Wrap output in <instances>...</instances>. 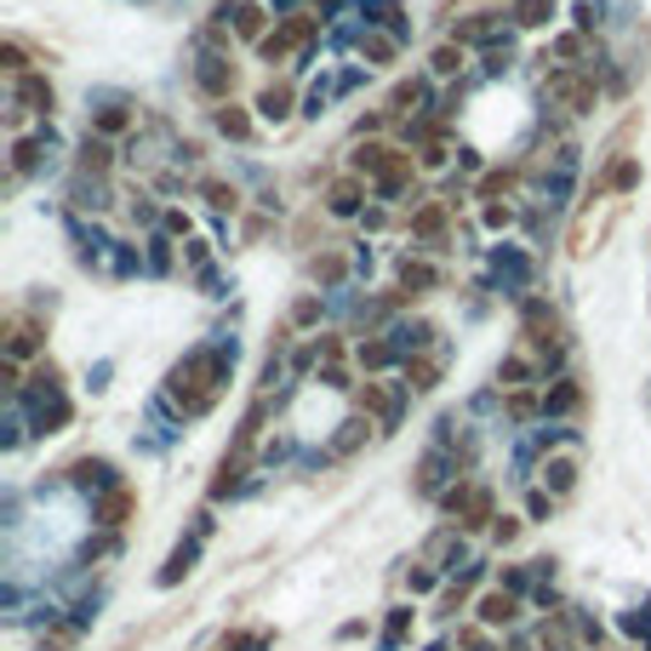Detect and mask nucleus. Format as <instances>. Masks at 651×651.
I'll use <instances>...</instances> for the list:
<instances>
[{"label": "nucleus", "mask_w": 651, "mask_h": 651, "mask_svg": "<svg viewBox=\"0 0 651 651\" xmlns=\"http://www.w3.org/2000/svg\"><path fill=\"white\" fill-rule=\"evenodd\" d=\"M229 371H235V338H217V343H200L189 355L166 371V406L189 417H206L223 389H229Z\"/></svg>", "instance_id": "obj_1"}, {"label": "nucleus", "mask_w": 651, "mask_h": 651, "mask_svg": "<svg viewBox=\"0 0 651 651\" xmlns=\"http://www.w3.org/2000/svg\"><path fill=\"white\" fill-rule=\"evenodd\" d=\"M543 104L566 115H594L600 109V74L594 69H548L543 74Z\"/></svg>", "instance_id": "obj_2"}, {"label": "nucleus", "mask_w": 651, "mask_h": 651, "mask_svg": "<svg viewBox=\"0 0 651 651\" xmlns=\"http://www.w3.org/2000/svg\"><path fill=\"white\" fill-rule=\"evenodd\" d=\"M189 81L206 104H235V86H240V69L229 52H212V46H194V63H189Z\"/></svg>", "instance_id": "obj_3"}, {"label": "nucleus", "mask_w": 651, "mask_h": 651, "mask_svg": "<svg viewBox=\"0 0 651 651\" xmlns=\"http://www.w3.org/2000/svg\"><path fill=\"white\" fill-rule=\"evenodd\" d=\"M406 400H412V389L400 383V378H366L360 389H355V406L378 423V435H389L394 423H400V412H406Z\"/></svg>", "instance_id": "obj_4"}, {"label": "nucleus", "mask_w": 651, "mask_h": 651, "mask_svg": "<svg viewBox=\"0 0 651 651\" xmlns=\"http://www.w3.org/2000/svg\"><path fill=\"white\" fill-rule=\"evenodd\" d=\"M0 348H7V360H17V366H40L46 360V320L40 315H12Z\"/></svg>", "instance_id": "obj_5"}, {"label": "nucleus", "mask_w": 651, "mask_h": 651, "mask_svg": "<svg viewBox=\"0 0 651 651\" xmlns=\"http://www.w3.org/2000/svg\"><path fill=\"white\" fill-rule=\"evenodd\" d=\"M492 286L504 297H532V292H525V286H532V258H525L514 240L492 246Z\"/></svg>", "instance_id": "obj_6"}, {"label": "nucleus", "mask_w": 651, "mask_h": 651, "mask_svg": "<svg viewBox=\"0 0 651 651\" xmlns=\"http://www.w3.org/2000/svg\"><path fill=\"white\" fill-rule=\"evenodd\" d=\"M371 206V184L355 178V171H343V178L326 184V217H338V223H360Z\"/></svg>", "instance_id": "obj_7"}, {"label": "nucleus", "mask_w": 651, "mask_h": 651, "mask_svg": "<svg viewBox=\"0 0 651 651\" xmlns=\"http://www.w3.org/2000/svg\"><path fill=\"white\" fill-rule=\"evenodd\" d=\"M97 104H104V109H92V127H86V132L109 138V143H132V138H138V109L127 104V97L104 92V97H97Z\"/></svg>", "instance_id": "obj_8"}, {"label": "nucleus", "mask_w": 651, "mask_h": 651, "mask_svg": "<svg viewBox=\"0 0 651 651\" xmlns=\"http://www.w3.org/2000/svg\"><path fill=\"white\" fill-rule=\"evenodd\" d=\"M394 292H400V304H417V297L440 292V269L417 252H400L394 258Z\"/></svg>", "instance_id": "obj_9"}, {"label": "nucleus", "mask_w": 651, "mask_h": 651, "mask_svg": "<svg viewBox=\"0 0 651 651\" xmlns=\"http://www.w3.org/2000/svg\"><path fill=\"white\" fill-rule=\"evenodd\" d=\"M252 115L263 120V127H286L292 115H304V97H297V92H292V81L281 74V81H263V86H258Z\"/></svg>", "instance_id": "obj_10"}, {"label": "nucleus", "mask_w": 651, "mask_h": 651, "mask_svg": "<svg viewBox=\"0 0 651 651\" xmlns=\"http://www.w3.org/2000/svg\"><path fill=\"white\" fill-rule=\"evenodd\" d=\"M578 474H583V463H578V452H571V446H560V452H543V458H537V486L555 497V504L578 492Z\"/></svg>", "instance_id": "obj_11"}, {"label": "nucleus", "mask_w": 651, "mask_h": 651, "mask_svg": "<svg viewBox=\"0 0 651 651\" xmlns=\"http://www.w3.org/2000/svg\"><path fill=\"white\" fill-rule=\"evenodd\" d=\"M520 606H525V594H514V589H504V583H492L481 600H474V623H481V629H514L520 623Z\"/></svg>", "instance_id": "obj_12"}, {"label": "nucleus", "mask_w": 651, "mask_h": 651, "mask_svg": "<svg viewBox=\"0 0 651 651\" xmlns=\"http://www.w3.org/2000/svg\"><path fill=\"white\" fill-rule=\"evenodd\" d=\"M423 560H429L440 578H458V571L469 566V543H463V532L458 525H440V532L423 543Z\"/></svg>", "instance_id": "obj_13"}, {"label": "nucleus", "mask_w": 651, "mask_h": 651, "mask_svg": "<svg viewBox=\"0 0 651 651\" xmlns=\"http://www.w3.org/2000/svg\"><path fill=\"white\" fill-rule=\"evenodd\" d=\"M132 514H138V492H132L127 481L92 497V525H104V532H120V525H127Z\"/></svg>", "instance_id": "obj_14"}, {"label": "nucleus", "mask_w": 651, "mask_h": 651, "mask_svg": "<svg viewBox=\"0 0 651 651\" xmlns=\"http://www.w3.org/2000/svg\"><path fill=\"white\" fill-rule=\"evenodd\" d=\"M12 104H23L35 120H52V109H58V92H52V81H46V69H29V74H17L12 81Z\"/></svg>", "instance_id": "obj_15"}, {"label": "nucleus", "mask_w": 651, "mask_h": 651, "mask_svg": "<svg viewBox=\"0 0 651 651\" xmlns=\"http://www.w3.org/2000/svg\"><path fill=\"white\" fill-rule=\"evenodd\" d=\"M69 206H74V217H104L109 206H115V189H109V178H92V171H74L69 178Z\"/></svg>", "instance_id": "obj_16"}, {"label": "nucleus", "mask_w": 651, "mask_h": 651, "mask_svg": "<svg viewBox=\"0 0 651 651\" xmlns=\"http://www.w3.org/2000/svg\"><path fill=\"white\" fill-rule=\"evenodd\" d=\"M389 338L400 355H429V348H440V326L423 315H406V320H389Z\"/></svg>", "instance_id": "obj_17"}, {"label": "nucleus", "mask_w": 651, "mask_h": 651, "mask_svg": "<svg viewBox=\"0 0 651 651\" xmlns=\"http://www.w3.org/2000/svg\"><path fill=\"white\" fill-rule=\"evenodd\" d=\"M355 366L366 371V378H383V371L406 366V355L394 348V338H389V332H371V338H360V343H355Z\"/></svg>", "instance_id": "obj_18"}, {"label": "nucleus", "mask_w": 651, "mask_h": 651, "mask_svg": "<svg viewBox=\"0 0 651 651\" xmlns=\"http://www.w3.org/2000/svg\"><path fill=\"white\" fill-rule=\"evenodd\" d=\"M63 481L74 486V492H109V486H120V469L109 463V458H74L69 469H63Z\"/></svg>", "instance_id": "obj_19"}, {"label": "nucleus", "mask_w": 651, "mask_h": 651, "mask_svg": "<svg viewBox=\"0 0 651 651\" xmlns=\"http://www.w3.org/2000/svg\"><path fill=\"white\" fill-rule=\"evenodd\" d=\"M355 17L366 23V29H389L394 40H406V35H412L406 7H400V0H355Z\"/></svg>", "instance_id": "obj_20"}, {"label": "nucleus", "mask_w": 651, "mask_h": 651, "mask_svg": "<svg viewBox=\"0 0 651 651\" xmlns=\"http://www.w3.org/2000/svg\"><path fill=\"white\" fill-rule=\"evenodd\" d=\"M583 412V383L578 378H548L543 383V423L548 417H578Z\"/></svg>", "instance_id": "obj_21"}, {"label": "nucleus", "mask_w": 651, "mask_h": 651, "mask_svg": "<svg viewBox=\"0 0 651 651\" xmlns=\"http://www.w3.org/2000/svg\"><path fill=\"white\" fill-rule=\"evenodd\" d=\"M446 371V348H429V355H406V366H400V383H406L412 394H429L440 383Z\"/></svg>", "instance_id": "obj_22"}, {"label": "nucleus", "mask_w": 651, "mask_h": 651, "mask_svg": "<svg viewBox=\"0 0 651 651\" xmlns=\"http://www.w3.org/2000/svg\"><path fill=\"white\" fill-rule=\"evenodd\" d=\"M520 171H525L520 161H509V166H486L481 178H474V200H481V206H486V200H514Z\"/></svg>", "instance_id": "obj_23"}, {"label": "nucleus", "mask_w": 651, "mask_h": 651, "mask_svg": "<svg viewBox=\"0 0 651 651\" xmlns=\"http://www.w3.org/2000/svg\"><path fill=\"white\" fill-rule=\"evenodd\" d=\"M115 155H120V143L97 138V132H86V138H81V149H74V171H92V178H109V171H115Z\"/></svg>", "instance_id": "obj_24"}, {"label": "nucleus", "mask_w": 651, "mask_h": 651, "mask_svg": "<svg viewBox=\"0 0 651 651\" xmlns=\"http://www.w3.org/2000/svg\"><path fill=\"white\" fill-rule=\"evenodd\" d=\"M463 74H469V46H458V40H440L435 52H429V81L458 86Z\"/></svg>", "instance_id": "obj_25"}, {"label": "nucleus", "mask_w": 651, "mask_h": 651, "mask_svg": "<svg viewBox=\"0 0 651 651\" xmlns=\"http://www.w3.org/2000/svg\"><path fill=\"white\" fill-rule=\"evenodd\" d=\"M212 127H217V138H229V143H252L258 115L246 109V104H217V109H212Z\"/></svg>", "instance_id": "obj_26"}, {"label": "nucleus", "mask_w": 651, "mask_h": 651, "mask_svg": "<svg viewBox=\"0 0 651 651\" xmlns=\"http://www.w3.org/2000/svg\"><path fill=\"white\" fill-rule=\"evenodd\" d=\"M371 429H378V423H371L366 412H355V417H343L338 423V435H332V446H326V458H355L360 446L371 440Z\"/></svg>", "instance_id": "obj_27"}, {"label": "nucleus", "mask_w": 651, "mask_h": 651, "mask_svg": "<svg viewBox=\"0 0 651 651\" xmlns=\"http://www.w3.org/2000/svg\"><path fill=\"white\" fill-rule=\"evenodd\" d=\"M348 269H355V263H348L343 252H326V246H320V252L309 258V281H315L320 292H343V286H348Z\"/></svg>", "instance_id": "obj_28"}, {"label": "nucleus", "mask_w": 651, "mask_h": 651, "mask_svg": "<svg viewBox=\"0 0 651 651\" xmlns=\"http://www.w3.org/2000/svg\"><path fill=\"white\" fill-rule=\"evenodd\" d=\"M143 258H149V274H178L184 269V246L171 240L166 229H155V235L143 240Z\"/></svg>", "instance_id": "obj_29"}, {"label": "nucleus", "mask_w": 651, "mask_h": 651, "mask_svg": "<svg viewBox=\"0 0 651 651\" xmlns=\"http://www.w3.org/2000/svg\"><path fill=\"white\" fill-rule=\"evenodd\" d=\"M555 17H560V0H509L514 29H548Z\"/></svg>", "instance_id": "obj_30"}, {"label": "nucleus", "mask_w": 651, "mask_h": 651, "mask_svg": "<svg viewBox=\"0 0 651 651\" xmlns=\"http://www.w3.org/2000/svg\"><path fill=\"white\" fill-rule=\"evenodd\" d=\"M355 52H360L366 69H389L394 52H400V40H394L389 29H360V46H355Z\"/></svg>", "instance_id": "obj_31"}, {"label": "nucleus", "mask_w": 651, "mask_h": 651, "mask_svg": "<svg viewBox=\"0 0 651 651\" xmlns=\"http://www.w3.org/2000/svg\"><path fill=\"white\" fill-rule=\"evenodd\" d=\"M194 194L206 200V206H212L217 217H235V212H240V189H235V184H223V178H200V184H194Z\"/></svg>", "instance_id": "obj_32"}, {"label": "nucleus", "mask_w": 651, "mask_h": 651, "mask_svg": "<svg viewBox=\"0 0 651 651\" xmlns=\"http://www.w3.org/2000/svg\"><path fill=\"white\" fill-rule=\"evenodd\" d=\"M109 274H120V281H132V274H149V258L138 252V240H115L109 258H104Z\"/></svg>", "instance_id": "obj_33"}, {"label": "nucleus", "mask_w": 651, "mask_h": 651, "mask_svg": "<svg viewBox=\"0 0 651 651\" xmlns=\"http://www.w3.org/2000/svg\"><path fill=\"white\" fill-rule=\"evenodd\" d=\"M200 543H206V537H189V543L171 548V560L161 566V589H171V583H184V578H189L194 560H200Z\"/></svg>", "instance_id": "obj_34"}, {"label": "nucleus", "mask_w": 651, "mask_h": 651, "mask_svg": "<svg viewBox=\"0 0 651 651\" xmlns=\"http://www.w3.org/2000/svg\"><path fill=\"white\" fill-rule=\"evenodd\" d=\"M514 217H520V206H514V200H486V206H481V229L504 240V235L514 229Z\"/></svg>", "instance_id": "obj_35"}, {"label": "nucleus", "mask_w": 651, "mask_h": 651, "mask_svg": "<svg viewBox=\"0 0 651 651\" xmlns=\"http://www.w3.org/2000/svg\"><path fill=\"white\" fill-rule=\"evenodd\" d=\"M504 412H509L514 423L543 417V389H509V394H504Z\"/></svg>", "instance_id": "obj_36"}, {"label": "nucleus", "mask_w": 651, "mask_h": 651, "mask_svg": "<svg viewBox=\"0 0 651 651\" xmlns=\"http://www.w3.org/2000/svg\"><path fill=\"white\" fill-rule=\"evenodd\" d=\"M127 212H132L138 229H149V235H155V229H161V217H166V212L155 206V194H149V189H132V194H127Z\"/></svg>", "instance_id": "obj_37"}, {"label": "nucleus", "mask_w": 651, "mask_h": 651, "mask_svg": "<svg viewBox=\"0 0 651 651\" xmlns=\"http://www.w3.org/2000/svg\"><path fill=\"white\" fill-rule=\"evenodd\" d=\"M320 315H326L320 292H304V297L292 304V326H297V332H315V326H320Z\"/></svg>", "instance_id": "obj_38"}, {"label": "nucleus", "mask_w": 651, "mask_h": 651, "mask_svg": "<svg viewBox=\"0 0 651 651\" xmlns=\"http://www.w3.org/2000/svg\"><path fill=\"white\" fill-rule=\"evenodd\" d=\"M0 69H7L12 81H17V74H29V69H35L29 46H23V40H0Z\"/></svg>", "instance_id": "obj_39"}, {"label": "nucleus", "mask_w": 651, "mask_h": 651, "mask_svg": "<svg viewBox=\"0 0 651 651\" xmlns=\"http://www.w3.org/2000/svg\"><path fill=\"white\" fill-rule=\"evenodd\" d=\"M332 97H338V81H326V74H320V81L304 92V120H320L326 115V104H332Z\"/></svg>", "instance_id": "obj_40"}, {"label": "nucleus", "mask_w": 651, "mask_h": 651, "mask_svg": "<svg viewBox=\"0 0 651 651\" xmlns=\"http://www.w3.org/2000/svg\"><path fill=\"white\" fill-rule=\"evenodd\" d=\"M440 583H446V578H440L429 560H412V566H406V589H412V594H435Z\"/></svg>", "instance_id": "obj_41"}, {"label": "nucleus", "mask_w": 651, "mask_h": 651, "mask_svg": "<svg viewBox=\"0 0 651 651\" xmlns=\"http://www.w3.org/2000/svg\"><path fill=\"white\" fill-rule=\"evenodd\" d=\"M600 12H606V0H578V7H571V29H583V35H594V29H600V23H606V17H600Z\"/></svg>", "instance_id": "obj_42"}, {"label": "nucleus", "mask_w": 651, "mask_h": 651, "mask_svg": "<svg viewBox=\"0 0 651 651\" xmlns=\"http://www.w3.org/2000/svg\"><path fill=\"white\" fill-rule=\"evenodd\" d=\"M417 166H423V171H446V166H452V149H446V138L423 143V149H417Z\"/></svg>", "instance_id": "obj_43"}, {"label": "nucleus", "mask_w": 651, "mask_h": 651, "mask_svg": "<svg viewBox=\"0 0 651 651\" xmlns=\"http://www.w3.org/2000/svg\"><path fill=\"white\" fill-rule=\"evenodd\" d=\"M161 229H166L171 240H178V246H184V240H194V217H189L184 206H166V217H161Z\"/></svg>", "instance_id": "obj_44"}, {"label": "nucleus", "mask_w": 651, "mask_h": 651, "mask_svg": "<svg viewBox=\"0 0 651 651\" xmlns=\"http://www.w3.org/2000/svg\"><path fill=\"white\" fill-rule=\"evenodd\" d=\"M184 269H189V274H206V269H212V240H200V235L184 240Z\"/></svg>", "instance_id": "obj_45"}, {"label": "nucleus", "mask_w": 651, "mask_h": 651, "mask_svg": "<svg viewBox=\"0 0 651 651\" xmlns=\"http://www.w3.org/2000/svg\"><path fill=\"white\" fill-rule=\"evenodd\" d=\"M606 184H612L617 194H629V189L640 184V161H629V155H623V161L612 166V178H606ZM594 194H600V189H594Z\"/></svg>", "instance_id": "obj_46"}, {"label": "nucleus", "mask_w": 651, "mask_h": 651, "mask_svg": "<svg viewBox=\"0 0 651 651\" xmlns=\"http://www.w3.org/2000/svg\"><path fill=\"white\" fill-rule=\"evenodd\" d=\"M617 623H623V635H629V640L651 646V612H623Z\"/></svg>", "instance_id": "obj_47"}, {"label": "nucleus", "mask_w": 651, "mask_h": 651, "mask_svg": "<svg viewBox=\"0 0 651 651\" xmlns=\"http://www.w3.org/2000/svg\"><path fill=\"white\" fill-rule=\"evenodd\" d=\"M389 223H394V212L383 206V200H371V206H366V217H360V229H366V235H383Z\"/></svg>", "instance_id": "obj_48"}, {"label": "nucleus", "mask_w": 651, "mask_h": 651, "mask_svg": "<svg viewBox=\"0 0 651 651\" xmlns=\"http://www.w3.org/2000/svg\"><path fill=\"white\" fill-rule=\"evenodd\" d=\"M525 514H532V520H548V514H555V497H548L543 486H532V492H525Z\"/></svg>", "instance_id": "obj_49"}, {"label": "nucleus", "mask_w": 651, "mask_h": 651, "mask_svg": "<svg viewBox=\"0 0 651 651\" xmlns=\"http://www.w3.org/2000/svg\"><path fill=\"white\" fill-rule=\"evenodd\" d=\"M520 537V514H497L492 520V543H514Z\"/></svg>", "instance_id": "obj_50"}, {"label": "nucleus", "mask_w": 651, "mask_h": 651, "mask_svg": "<svg viewBox=\"0 0 651 651\" xmlns=\"http://www.w3.org/2000/svg\"><path fill=\"white\" fill-rule=\"evenodd\" d=\"M406 635H412V606H394V612H389V646L406 640Z\"/></svg>", "instance_id": "obj_51"}, {"label": "nucleus", "mask_w": 651, "mask_h": 651, "mask_svg": "<svg viewBox=\"0 0 651 651\" xmlns=\"http://www.w3.org/2000/svg\"><path fill=\"white\" fill-rule=\"evenodd\" d=\"M274 17H297V12H315V0H269Z\"/></svg>", "instance_id": "obj_52"}, {"label": "nucleus", "mask_w": 651, "mask_h": 651, "mask_svg": "<svg viewBox=\"0 0 651 651\" xmlns=\"http://www.w3.org/2000/svg\"><path fill=\"white\" fill-rule=\"evenodd\" d=\"M371 269H378V258H371V246L360 240V246H355V274H366V281H371Z\"/></svg>", "instance_id": "obj_53"}, {"label": "nucleus", "mask_w": 651, "mask_h": 651, "mask_svg": "<svg viewBox=\"0 0 651 651\" xmlns=\"http://www.w3.org/2000/svg\"><path fill=\"white\" fill-rule=\"evenodd\" d=\"M458 166L463 171H486V155H481V149H458Z\"/></svg>", "instance_id": "obj_54"}]
</instances>
